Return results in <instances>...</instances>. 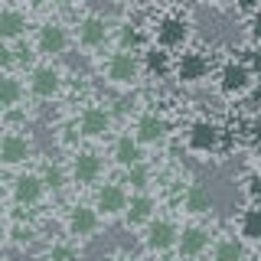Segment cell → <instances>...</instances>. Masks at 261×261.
Returning <instances> with one entry per match:
<instances>
[{
    "label": "cell",
    "instance_id": "cell-1",
    "mask_svg": "<svg viewBox=\"0 0 261 261\" xmlns=\"http://www.w3.org/2000/svg\"><path fill=\"white\" fill-rule=\"evenodd\" d=\"M46 193L49 190H46V183H43L39 173H16L10 179V199H13V206H20V209L39 206Z\"/></svg>",
    "mask_w": 261,
    "mask_h": 261
},
{
    "label": "cell",
    "instance_id": "cell-2",
    "mask_svg": "<svg viewBox=\"0 0 261 261\" xmlns=\"http://www.w3.org/2000/svg\"><path fill=\"white\" fill-rule=\"evenodd\" d=\"M105 75H108L111 85L127 88V85L137 82V75H141V62L134 59L130 49H118V53H111L108 62H105Z\"/></svg>",
    "mask_w": 261,
    "mask_h": 261
},
{
    "label": "cell",
    "instance_id": "cell-3",
    "mask_svg": "<svg viewBox=\"0 0 261 261\" xmlns=\"http://www.w3.org/2000/svg\"><path fill=\"white\" fill-rule=\"evenodd\" d=\"M27 88H30L33 98L49 101V98H56V95H59V88H62V72L56 69L53 62L33 65V69H30V79H27Z\"/></svg>",
    "mask_w": 261,
    "mask_h": 261
},
{
    "label": "cell",
    "instance_id": "cell-4",
    "mask_svg": "<svg viewBox=\"0 0 261 261\" xmlns=\"http://www.w3.org/2000/svg\"><path fill=\"white\" fill-rule=\"evenodd\" d=\"M176 235H179V228L173 222H167V219H150V222L144 225V248L150 251V255H167V251L176 248Z\"/></svg>",
    "mask_w": 261,
    "mask_h": 261
},
{
    "label": "cell",
    "instance_id": "cell-5",
    "mask_svg": "<svg viewBox=\"0 0 261 261\" xmlns=\"http://www.w3.org/2000/svg\"><path fill=\"white\" fill-rule=\"evenodd\" d=\"M39 56H46V59H56V56H62L65 49H69V30L62 27V23H43L36 33V43H33Z\"/></svg>",
    "mask_w": 261,
    "mask_h": 261
},
{
    "label": "cell",
    "instance_id": "cell-6",
    "mask_svg": "<svg viewBox=\"0 0 261 261\" xmlns=\"http://www.w3.org/2000/svg\"><path fill=\"white\" fill-rule=\"evenodd\" d=\"M65 228H69L72 239H92V235L101 228V212L95 206H72L69 209V219H65Z\"/></svg>",
    "mask_w": 261,
    "mask_h": 261
},
{
    "label": "cell",
    "instance_id": "cell-7",
    "mask_svg": "<svg viewBox=\"0 0 261 261\" xmlns=\"http://www.w3.org/2000/svg\"><path fill=\"white\" fill-rule=\"evenodd\" d=\"M95 209L101 212V219L124 216V209H127V186H121V183L101 186V190H98V196H95Z\"/></svg>",
    "mask_w": 261,
    "mask_h": 261
},
{
    "label": "cell",
    "instance_id": "cell-8",
    "mask_svg": "<svg viewBox=\"0 0 261 261\" xmlns=\"http://www.w3.org/2000/svg\"><path fill=\"white\" fill-rule=\"evenodd\" d=\"M27 160H30V141L23 134H16V130H7V134L0 137V167L13 170Z\"/></svg>",
    "mask_w": 261,
    "mask_h": 261
},
{
    "label": "cell",
    "instance_id": "cell-9",
    "mask_svg": "<svg viewBox=\"0 0 261 261\" xmlns=\"http://www.w3.org/2000/svg\"><path fill=\"white\" fill-rule=\"evenodd\" d=\"M75 124L82 130V137H88V141H101V137H108V130H111V114L105 108H98V105H88V108L79 114Z\"/></svg>",
    "mask_w": 261,
    "mask_h": 261
},
{
    "label": "cell",
    "instance_id": "cell-10",
    "mask_svg": "<svg viewBox=\"0 0 261 261\" xmlns=\"http://www.w3.org/2000/svg\"><path fill=\"white\" fill-rule=\"evenodd\" d=\"M153 39H157V46H163V49H179L190 39V23L179 20V16H167V20L157 23Z\"/></svg>",
    "mask_w": 261,
    "mask_h": 261
},
{
    "label": "cell",
    "instance_id": "cell-11",
    "mask_svg": "<svg viewBox=\"0 0 261 261\" xmlns=\"http://www.w3.org/2000/svg\"><path fill=\"white\" fill-rule=\"evenodd\" d=\"M101 170H105V163H101L98 153H92V150H75V157H72V179H75L79 186L98 183Z\"/></svg>",
    "mask_w": 261,
    "mask_h": 261
},
{
    "label": "cell",
    "instance_id": "cell-12",
    "mask_svg": "<svg viewBox=\"0 0 261 261\" xmlns=\"http://www.w3.org/2000/svg\"><path fill=\"white\" fill-rule=\"evenodd\" d=\"M176 255L179 258H199V255H206L209 251V232L206 228H199V225H190V228H183V232L176 235Z\"/></svg>",
    "mask_w": 261,
    "mask_h": 261
},
{
    "label": "cell",
    "instance_id": "cell-13",
    "mask_svg": "<svg viewBox=\"0 0 261 261\" xmlns=\"http://www.w3.org/2000/svg\"><path fill=\"white\" fill-rule=\"evenodd\" d=\"M108 36H111V30H108V23H105L101 16H85V20L79 23V30H75V39H79L82 49H101L108 43Z\"/></svg>",
    "mask_w": 261,
    "mask_h": 261
},
{
    "label": "cell",
    "instance_id": "cell-14",
    "mask_svg": "<svg viewBox=\"0 0 261 261\" xmlns=\"http://www.w3.org/2000/svg\"><path fill=\"white\" fill-rule=\"evenodd\" d=\"M173 72L179 82H186V85H193V82H202L209 75V59L202 53H183L179 59L173 62Z\"/></svg>",
    "mask_w": 261,
    "mask_h": 261
},
{
    "label": "cell",
    "instance_id": "cell-15",
    "mask_svg": "<svg viewBox=\"0 0 261 261\" xmlns=\"http://www.w3.org/2000/svg\"><path fill=\"white\" fill-rule=\"evenodd\" d=\"M153 209H157L153 196H147L144 190L134 193V196L127 199V209H124V225H127V228H144V225L153 219Z\"/></svg>",
    "mask_w": 261,
    "mask_h": 261
},
{
    "label": "cell",
    "instance_id": "cell-16",
    "mask_svg": "<svg viewBox=\"0 0 261 261\" xmlns=\"http://www.w3.org/2000/svg\"><path fill=\"white\" fill-rule=\"evenodd\" d=\"M186 147L193 153H212L219 147V127L212 121H196L190 134H186Z\"/></svg>",
    "mask_w": 261,
    "mask_h": 261
},
{
    "label": "cell",
    "instance_id": "cell-17",
    "mask_svg": "<svg viewBox=\"0 0 261 261\" xmlns=\"http://www.w3.org/2000/svg\"><path fill=\"white\" fill-rule=\"evenodd\" d=\"M248 85H251V69L245 62H228L219 72V88L225 95H242V92H248Z\"/></svg>",
    "mask_w": 261,
    "mask_h": 261
},
{
    "label": "cell",
    "instance_id": "cell-18",
    "mask_svg": "<svg viewBox=\"0 0 261 261\" xmlns=\"http://www.w3.org/2000/svg\"><path fill=\"white\" fill-rule=\"evenodd\" d=\"M167 130H170V124L160 118V114H144V118L134 124V137L141 144H150L153 147V144H163V141H167Z\"/></svg>",
    "mask_w": 261,
    "mask_h": 261
},
{
    "label": "cell",
    "instance_id": "cell-19",
    "mask_svg": "<svg viewBox=\"0 0 261 261\" xmlns=\"http://www.w3.org/2000/svg\"><path fill=\"white\" fill-rule=\"evenodd\" d=\"M27 27H30V20H27L23 10H16V7H4V10H0V39H4V43L23 39Z\"/></svg>",
    "mask_w": 261,
    "mask_h": 261
},
{
    "label": "cell",
    "instance_id": "cell-20",
    "mask_svg": "<svg viewBox=\"0 0 261 261\" xmlns=\"http://www.w3.org/2000/svg\"><path fill=\"white\" fill-rule=\"evenodd\" d=\"M141 141H137V137H118V141H114V150H111V157H114V163H118V167H134V163H141L144 160V153H141Z\"/></svg>",
    "mask_w": 261,
    "mask_h": 261
},
{
    "label": "cell",
    "instance_id": "cell-21",
    "mask_svg": "<svg viewBox=\"0 0 261 261\" xmlns=\"http://www.w3.org/2000/svg\"><path fill=\"white\" fill-rule=\"evenodd\" d=\"M23 95H27V85H23L13 72H0V108L4 111L16 108V105L23 101Z\"/></svg>",
    "mask_w": 261,
    "mask_h": 261
},
{
    "label": "cell",
    "instance_id": "cell-22",
    "mask_svg": "<svg viewBox=\"0 0 261 261\" xmlns=\"http://www.w3.org/2000/svg\"><path fill=\"white\" fill-rule=\"evenodd\" d=\"M144 69L150 72V75H170L173 72V59H170V49H163V46H153V49H147L144 53Z\"/></svg>",
    "mask_w": 261,
    "mask_h": 261
},
{
    "label": "cell",
    "instance_id": "cell-23",
    "mask_svg": "<svg viewBox=\"0 0 261 261\" xmlns=\"http://www.w3.org/2000/svg\"><path fill=\"white\" fill-rule=\"evenodd\" d=\"M209 206H212V193L206 190V186H190L186 190V196H183V209L190 212V216H199V212H209Z\"/></svg>",
    "mask_w": 261,
    "mask_h": 261
},
{
    "label": "cell",
    "instance_id": "cell-24",
    "mask_svg": "<svg viewBox=\"0 0 261 261\" xmlns=\"http://www.w3.org/2000/svg\"><path fill=\"white\" fill-rule=\"evenodd\" d=\"M239 235H242L245 242H261V209H258V206H251V209L242 212V219H239Z\"/></svg>",
    "mask_w": 261,
    "mask_h": 261
},
{
    "label": "cell",
    "instance_id": "cell-25",
    "mask_svg": "<svg viewBox=\"0 0 261 261\" xmlns=\"http://www.w3.org/2000/svg\"><path fill=\"white\" fill-rule=\"evenodd\" d=\"M39 176H43V183H46L49 193H59L62 186H65V170L59 167V163H43Z\"/></svg>",
    "mask_w": 261,
    "mask_h": 261
},
{
    "label": "cell",
    "instance_id": "cell-26",
    "mask_svg": "<svg viewBox=\"0 0 261 261\" xmlns=\"http://www.w3.org/2000/svg\"><path fill=\"white\" fill-rule=\"evenodd\" d=\"M209 255L219 258V261H222V258H242L245 248H242V242H235V239H222V242H216V245L209 242Z\"/></svg>",
    "mask_w": 261,
    "mask_h": 261
},
{
    "label": "cell",
    "instance_id": "cell-27",
    "mask_svg": "<svg viewBox=\"0 0 261 261\" xmlns=\"http://www.w3.org/2000/svg\"><path fill=\"white\" fill-rule=\"evenodd\" d=\"M147 179H150V173H147V167H144V160H141V163H134V167H127L124 186H127V190H134V193H141V190H147Z\"/></svg>",
    "mask_w": 261,
    "mask_h": 261
},
{
    "label": "cell",
    "instance_id": "cell-28",
    "mask_svg": "<svg viewBox=\"0 0 261 261\" xmlns=\"http://www.w3.org/2000/svg\"><path fill=\"white\" fill-rule=\"evenodd\" d=\"M141 43H144V39H141V33H137L134 27H121V33H118V49H130V53H134Z\"/></svg>",
    "mask_w": 261,
    "mask_h": 261
},
{
    "label": "cell",
    "instance_id": "cell-29",
    "mask_svg": "<svg viewBox=\"0 0 261 261\" xmlns=\"http://www.w3.org/2000/svg\"><path fill=\"white\" fill-rule=\"evenodd\" d=\"M79 137H82L79 124H62L59 127V144L62 147H79Z\"/></svg>",
    "mask_w": 261,
    "mask_h": 261
},
{
    "label": "cell",
    "instance_id": "cell-30",
    "mask_svg": "<svg viewBox=\"0 0 261 261\" xmlns=\"http://www.w3.org/2000/svg\"><path fill=\"white\" fill-rule=\"evenodd\" d=\"M13 65H16V53L10 49V43L0 39V72H10Z\"/></svg>",
    "mask_w": 261,
    "mask_h": 261
},
{
    "label": "cell",
    "instance_id": "cell-31",
    "mask_svg": "<svg viewBox=\"0 0 261 261\" xmlns=\"http://www.w3.org/2000/svg\"><path fill=\"white\" fill-rule=\"evenodd\" d=\"M46 255L49 258H75L79 255V245H49Z\"/></svg>",
    "mask_w": 261,
    "mask_h": 261
},
{
    "label": "cell",
    "instance_id": "cell-32",
    "mask_svg": "<svg viewBox=\"0 0 261 261\" xmlns=\"http://www.w3.org/2000/svg\"><path fill=\"white\" fill-rule=\"evenodd\" d=\"M245 193H248L251 199H261V176H248V179H245Z\"/></svg>",
    "mask_w": 261,
    "mask_h": 261
},
{
    "label": "cell",
    "instance_id": "cell-33",
    "mask_svg": "<svg viewBox=\"0 0 261 261\" xmlns=\"http://www.w3.org/2000/svg\"><path fill=\"white\" fill-rule=\"evenodd\" d=\"M7 239H10V222H7V216L0 212V248L7 245Z\"/></svg>",
    "mask_w": 261,
    "mask_h": 261
},
{
    "label": "cell",
    "instance_id": "cell-34",
    "mask_svg": "<svg viewBox=\"0 0 261 261\" xmlns=\"http://www.w3.org/2000/svg\"><path fill=\"white\" fill-rule=\"evenodd\" d=\"M251 69V75H255V72H261V53H248V62H245Z\"/></svg>",
    "mask_w": 261,
    "mask_h": 261
},
{
    "label": "cell",
    "instance_id": "cell-35",
    "mask_svg": "<svg viewBox=\"0 0 261 261\" xmlns=\"http://www.w3.org/2000/svg\"><path fill=\"white\" fill-rule=\"evenodd\" d=\"M251 36H255L258 43H261V10H258L255 16H251Z\"/></svg>",
    "mask_w": 261,
    "mask_h": 261
},
{
    "label": "cell",
    "instance_id": "cell-36",
    "mask_svg": "<svg viewBox=\"0 0 261 261\" xmlns=\"http://www.w3.org/2000/svg\"><path fill=\"white\" fill-rule=\"evenodd\" d=\"M248 108H251V111H261V88H258V92L248 98Z\"/></svg>",
    "mask_w": 261,
    "mask_h": 261
},
{
    "label": "cell",
    "instance_id": "cell-37",
    "mask_svg": "<svg viewBox=\"0 0 261 261\" xmlns=\"http://www.w3.org/2000/svg\"><path fill=\"white\" fill-rule=\"evenodd\" d=\"M239 7H242V10H255L258 0H239Z\"/></svg>",
    "mask_w": 261,
    "mask_h": 261
},
{
    "label": "cell",
    "instance_id": "cell-38",
    "mask_svg": "<svg viewBox=\"0 0 261 261\" xmlns=\"http://www.w3.org/2000/svg\"><path fill=\"white\" fill-rule=\"evenodd\" d=\"M163 4H179V0H163Z\"/></svg>",
    "mask_w": 261,
    "mask_h": 261
},
{
    "label": "cell",
    "instance_id": "cell-39",
    "mask_svg": "<svg viewBox=\"0 0 261 261\" xmlns=\"http://www.w3.org/2000/svg\"><path fill=\"white\" fill-rule=\"evenodd\" d=\"M127 4H141V0H127Z\"/></svg>",
    "mask_w": 261,
    "mask_h": 261
},
{
    "label": "cell",
    "instance_id": "cell-40",
    "mask_svg": "<svg viewBox=\"0 0 261 261\" xmlns=\"http://www.w3.org/2000/svg\"><path fill=\"white\" fill-rule=\"evenodd\" d=\"M53 4H65V0H53Z\"/></svg>",
    "mask_w": 261,
    "mask_h": 261
},
{
    "label": "cell",
    "instance_id": "cell-41",
    "mask_svg": "<svg viewBox=\"0 0 261 261\" xmlns=\"http://www.w3.org/2000/svg\"><path fill=\"white\" fill-rule=\"evenodd\" d=\"M0 114H4V108H0Z\"/></svg>",
    "mask_w": 261,
    "mask_h": 261
}]
</instances>
